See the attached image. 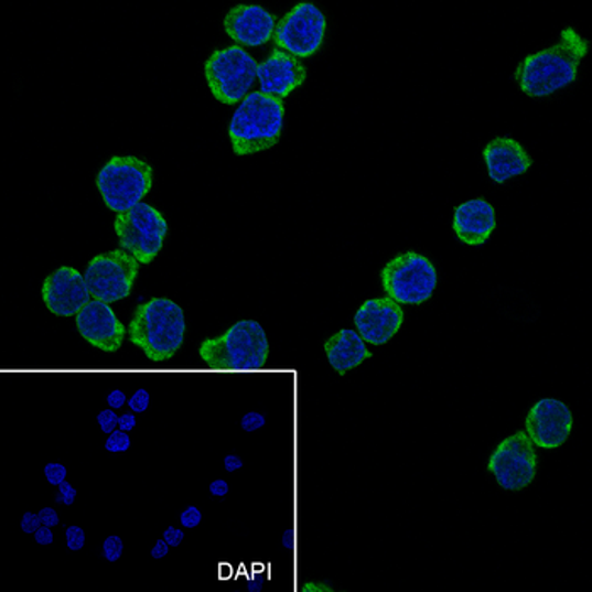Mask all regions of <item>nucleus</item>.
Returning a JSON list of instances; mask_svg holds the SVG:
<instances>
[{
  "label": "nucleus",
  "mask_w": 592,
  "mask_h": 592,
  "mask_svg": "<svg viewBox=\"0 0 592 592\" xmlns=\"http://www.w3.org/2000/svg\"><path fill=\"white\" fill-rule=\"evenodd\" d=\"M204 520V515H202L201 508L196 506H186L182 513H180V525L186 530H193V528L198 527Z\"/></svg>",
  "instance_id": "27"
},
{
  "label": "nucleus",
  "mask_w": 592,
  "mask_h": 592,
  "mask_svg": "<svg viewBox=\"0 0 592 592\" xmlns=\"http://www.w3.org/2000/svg\"><path fill=\"white\" fill-rule=\"evenodd\" d=\"M243 467L244 461L239 455L227 454L226 458H224V469H226L227 473H237V471Z\"/></svg>",
  "instance_id": "37"
},
{
  "label": "nucleus",
  "mask_w": 592,
  "mask_h": 592,
  "mask_svg": "<svg viewBox=\"0 0 592 592\" xmlns=\"http://www.w3.org/2000/svg\"><path fill=\"white\" fill-rule=\"evenodd\" d=\"M41 525L43 524H41V518L37 513L28 512L21 516V530L24 531V534H36V531L40 530Z\"/></svg>",
  "instance_id": "30"
},
{
  "label": "nucleus",
  "mask_w": 592,
  "mask_h": 592,
  "mask_svg": "<svg viewBox=\"0 0 592 592\" xmlns=\"http://www.w3.org/2000/svg\"><path fill=\"white\" fill-rule=\"evenodd\" d=\"M97 423L103 433L110 435V433L119 429V415L112 408H106V410L98 411Z\"/></svg>",
  "instance_id": "25"
},
{
  "label": "nucleus",
  "mask_w": 592,
  "mask_h": 592,
  "mask_svg": "<svg viewBox=\"0 0 592 592\" xmlns=\"http://www.w3.org/2000/svg\"><path fill=\"white\" fill-rule=\"evenodd\" d=\"M259 63L244 47L215 50L205 62V78L218 103L236 106L251 94Z\"/></svg>",
  "instance_id": "7"
},
{
  "label": "nucleus",
  "mask_w": 592,
  "mask_h": 592,
  "mask_svg": "<svg viewBox=\"0 0 592 592\" xmlns=\"http://www.w3.org/2000/svg\"><path fill=\"white\" fill-rule=\"evenodd\" d=\"M41 297L47 312L62 319L77 316L92 302L85 275L72 266H62L53 271L44 280Z\"/></svg>",
  "instance_id": "13"
},
{
  "label": "nucleus",
  "mask_w": 592,
  "mask_h": 592,
  "mask_svg": "<svg viewBox=\"0 0 592 592\" xmlns=\"http://www.w3.org/2000/svg\"><path fill=\"white\" fill-rule=\"evenodd\" d=\"M65 543L66 549L72 550V552L84 550L85 543H87V534H85L84 528L77 527V525L66 528Z\"/></svg>",
  "instance_id": "23"
},
{
  "label": "nucleus",
  "mask_w": 592,
  "mask_h": 592,
  "mask_svg": "<svg viewBox=\"0 0 592 592\" xmlns=\"http://www.w3.org/2000/svg\"><path fill=\"white\" fill-rule=\"evenodd\" d=\"M487 471L503 489H527L538 471L537 451L527 433L516 432L502 440L487 461Z\"/></svg>",
  "instance_id": "11"
},
{
  "label": "nucleus",
  "mask_w": 592,
  "mask_h": 592,
  "mask_svg": "<svg viewBox=\"0 0 592 592\" xmlns=\"http://www.w3.org/2000/svg\"><path fill=\"white\" fill-rule=\"evenodd\" d=\"M151 405V397L150 392L146 391V389H138V391L132 395L131 398H129L128 407L131 408V411H134L136 415L138 413H144V411H148V408H150Z\"/></svg>",
  "instance_id": "28"
},
{
  "label": "nucleus",
  "mask_w": 592,
  "mask_h": 592,
  "mask_svg": "<svg viewBox=\"0 0 592 592\" xmlns=\"http://www.w3.org/2000/svg\"><path fill=\"white\" fill-rule=\"evenodd\" d=\"M306 80V68L297 56L273 50L265 62L258 65V82L262 94L287 98Z\"/></svg>",
  "instance_id": "17"
},
{
  "label": "nucleus",
  "mask_w": 592,
  "mask_h": 592,
  "mask_svg": "<svg viewBox=\"0 0 592 592\" xmlns=\"http://www.w3.org/2000/svg\"><path fill=\"white\" fill-rule=\"evenodd\" d=\"M265 426L266 417L261 411H249L240 420V429L246 433L259 432V430L265 429Z\"/></svg>",
  "instance_id": "26"
},
{
  "label": "nucleus",
  "mask_w": 592,
  "mask_h": 592,
  "mask_svg": "<svg viewBox=\"0 0 592 592\" xmlns=\"http://www.w3.org/2000/svg\"><path fill=\"white\" fill-rule=\"evenodd\" d=\"M275 14L258 4H237L224 18V31L240 47H256L273 40Z\"/></svg>",
  "instance_id": "16"
},
{
  "label": "nucleus",
  "mask_w": 592,
  "mask_h": 592,
  "mask_svg": "<svg viewBox=\"0 0 592 592\" xmlns=\"http://www.w3.org/2000/svg\"><path fill=\"white\" fill-rule=\"evenodd\" d=\"M138 426V418H136L134 411H128V413H122L119 417V430L122 432H132Z\"/></svg>",
  "instance_id": "36"
},
{
  "label": "nucleus",
  "mask_w": 592,
  "mask_h": 592,
  "mask_svg": "<svg viewBox=\"0 0 592 592\" xmlns=\"http://www.w3.org/2000/svg\"><path fill=\"white\" fill-rule=\"evenodd\" d=\"M327 18L313 2L294 6L277 24L275 44L297 58H310L324 46Z\"/></svg>",
  "instance_id": "9"
},
{
  "label": "nucleus",
  "mask_w": 592,
  "mask_h": 592,
  "mask_svg": "<svg viewBox=\"0 0 592 592\" xmlns=\"http://www.w3.org/2000/svg\"><path fill=\"white\" fill-rule=\"evenodd\" d=\"M528 439L540 449L562 448L574 429L571 408L556 398H541L525 418Z\"/></svg>",
  "instance_id": "12"
},
{
  "label": "nucleus",
  "mask_w": 592,
  "mask_h": 592,
  "mask_svg": "<svg viewBox=\"0 0 592 592\" xmlns=\"http://www.w3.org/2000/svg\"><path fill=\"white\" fill-rule=\"evenodd\" d=\"M170 549L171 547L168 546L163 538H161V540L154 541L153 547H151V557H153L154 560L164 559V557L170 553Z\"/></svg>",
  "instance_id": "38"
},
{
  "label": "nucleus",
  "mask_w": 592,
  "mask_h": 592,
  "mask_svg": "<svg viewBox=\"0 0 592 592\" xmlns=\"http://www.w3.org/2000/svg\"><path fill=\"white\" fill-rule=\"evenodd\" d=\"M125 553V540L119 535H110L104 540L103 543V557L107 562L114 563L120 560Z\"/></svg>",
  "instance_id": "22"
},
{
  "label": "nucleus",
  "mask_w": 592,
  "mask_h": 592,
  "mask_svg": "<svg viewBox=\"0 0 592 592\" xmlns=\"http://www.w3.org/2000/svg\"><path fill=\"white\" fill-rule=\"evenodd\" d=\"M138 277V259L120 249L95 256L85 269V281L92 297L109 305L128 299Z\"/></svg>",
  "instance_id": "10"
},
{
  "label": "nucleus",
  "mask_w": 592,
  "mask_h": 592,
  "mask_svg": "<svg viewBox=\"0 0 592 592\" xmlns=\"http://www.w3.org/2000/svg\"><path fill=\"white\" fill-rule=\"evenodd\" d=\"M589 41L574 28H563L559 43L528 55L516 66L515 80L528 97H549L578 80Z\"/></svg>",
  "instance_id": "1"
},
{
  "label": "nucleus",
  "mask_w": 592,
  "mask_h": 592,
  "mask_svg": "<svg viewBox=\"0 0 592 592\" xmlns=\"http://www.w3.org/2000/svg\"><path fill=\"white\" fill-rule=\"evenodd\" d=\"M381 283L386 297L400 305H422L435 293L439 273L429 258L407 251L386 262Z\"/></svg>",
  "instance_id": "6"
},
{
  "label": "nucleus",
  "mask_w": 592,
  "mask_h": 592,
  "mask_svg": "<svg viewBox=\"0 0 592 592\" xmlns=\"http://www.w3.org/2000/svg\"><path fill=\"white\" fill-rule=\"evenodd\" d=\"M284 104L273 95L251 92L233 114L230 146L236 157H251L271 150L284 131Z\"/></svg>",
  "instance_id": "3"
},
{
  "label": "nucleus",
  "mask_w": 592,
  "mask_h": 592,
  "mask_svg": "<svg viewBox=\"0 0 592 592\" xmlns=\"http://www.w3.org/2000/svg\"><path fill=\"white\" fill-rule=\"evenodd\" d=\"M34 540H36L37 546H52L53 541H55L53 528L44 527V525H41L40 530L34 534Z\"/></svg>",
  "instance_id": "35"
},
{
  "label": "nucleus",
  "mask_w": 592,
  "mask_h": 592,
  "mask_svg": "<svg viewBox=\"0 0 592 592\" xmlns=\"http://www.w3.org/2000/svg\"><path fill=\"white\" fill-rule=\"evenodd\" d=\"M208 493L214 498H226L229 495V483L224 480L212 481L211 486H208Z\"/></svg>",
  "instance_id": "34"
},
{
  "label": "nucleus",
  "mask_w": 592,
  "mask_h": 592,
  "mask_svg": "<svg viewBox=\"0 0 592 592\" xmlns=\"http://www.w3.org/2000/svg\"><path fill=\"white\" fill-rule=\"evenodd\" d=\"M107 405H109V408H112V410H120V408L128 407V397H126L125 391H120V389H114V391H110L109 395H107L106 398Z\"/></svg>",
  "instance_id": "33"
},
{
  "label": "nucleus",
  "mask_w": 592,
  "mask_h": 592,
  "mask_svg": "<svg viewBox=\"0 0 592 592\" xmlns=\"http://www.w3.org/2000/svg\"><path fill=\"white\" fill-rule=\"evenodd\" d=\"M198 356L218 373L259 372L268 363V335L256 320H240L218 337L202 342Z\"/></svg>",
  "instance_id": "4"
},
{
  "label": "nucleus",
  "mask_w": 592,
  "mask_h": 592,
  "mask_svg": "<svg viewBox=\"0 0 592 592\" xmlns=\"http://www.w3.org/2000/svg\"><path fill=\"white\" fill-rule=\"evenodd\" d=\"M78 491L73 487L72 483L65 481V483L60 484L58 493H56V503L63 506H72L77 502Z\"/></svg>",
  "instance_id": "29"
},
{
  "label": "nucleus",
  "mask_w": 592,
  "mask_h": 592,
  "mask_svg": "<svg viewBox=\"0 0 592 592\" xmlns=\"http://www.w3.org/2000/svg\"><path fill=\"white\" fill-rule=\"evenodd\" d=\"M185 312L170 299L141 303L129 324V338L153 363L173 359L185 342Z\"/></svg>",
  "instance_id": "2"
},
{
  "label": "nucleus",
  "mask_w": 592,
  "mask_h": 592,
  "mask_svg": "<svg viewBox=\"0 0 592 592\" xmlns=\"http://www.w3.org/2000/svg\"><path fill=\"white\" fill-rule=\"evenodd\" d=\"M168 220L158 208L142 204L117 214L114 222L117 239L139 265H150L163 249L168 236Z\"/></svg>",
  "instance_id": "8"
},
{
  "label": "nucleus",
  "mask_w": 592,
  "mask_h": 592,
  "mask_svg": "<svg viewBox=\"0 0 592 592\" xmlns=\"http://www.w3.org/2000/svg\"><path fill=\"white\" fill-rule=\"evenodd\" d=\"M452 229L461 243L483 246L496 229V211L486 198H471L458 205Z\"/></svg>",
  "instance_id": "19"
},
{
  "label": "nucleus",
  "mask_w": 592,
  "mask_h": 592,
  "mask_svg": "<svg viewBox=\"0 0 592 592\" xmlns=\"http://www.w3.org/2000/svg\"><path fill=\"white\" fill-rule=\"evenodd\" d=\"M44 480L47 481V484L58 487L60 484L65 483L66 476H68V469L65 465L60 464V462H47L44 465Z\"/></svg>",
  "instance_id": "24"
},
{
  "label": "nucleus",
  "mask_w": 592,
  "mask_h": 592,
  "mask_svg": "<svg viewBox=\"0 0 592 592\" xmlns=\"http://www.w3.org/2000/svg\"><path fill=\"white\" fill-rule=\"evenodd\" d=\"M131 437H129V433L117 429L116 432L107 435L106 451L114 455L126 454V452L131 449Z\"/></svg>",
  "instance_id": "21"
},
{
  "label": "nucleus",
  "mask_w": 592,
  "mask_h": 592,
  "mask_svg": "<svg viewBox=\"0 0 592 592\" xmlns=\"http://www.w3.org/2000/svg\"><path fill=\"white\" fill-rule=\"evenodd\" d=\"M163 540L166 541L171 549H175V547L182 546L183 540H185V531L179 527L164 528Z\"/></svg>",
  "instance_id": "31"
},
{
  "label": "nucleus",
  "mask_w": 592,
  "mask_h": 592,
  "mask_svg": "<svg viewBox=\"0 0 592 592\" xmlns=\"http://www.w3.org/2000/svg\"><path fill=\"white\" fill-rule=\"evenodd\" d=\"M405 312L400 303L388 299L366 300L354 315L357 334L366 344L385 345L403 327Z\"/></svg>",
  "instance_id": "15"
},
{
  "label": "nucleus",
  "mask_w": 592,
  "mask_h": 592,
  "mask_svg": "<svg viewBox=\"0 0 592 592\" xmlns=\"http://www.w3.org/2000/svg\"><path fill=\"white\" fill-rule=\"evenodd\" d=\"M153 168L134 157H114L100 168L97 189L104 204L116 214L142 204L153 189Z\"/></svg>",
  "instance_id": "5"
},
{
  "label": "nucleus",
  "mask_w": 592,
  "mask_h": 592,
  "mask_svg": "<svg viewBox=\"0 0 592 592\" xmlns=\"http://www.w3.org/2000/svg\"><path fill=\"white\" fill-rule=\"evenodd\" d=\"M77 331L95 349L116 354L126 341L125 325L120 324L109 303L92 300L77 315Z\"/></svg>",
  "instance_id": "14"
},
{
  "label": "nucleus",
  "mask_w": 592,
  "mask_h": 592,
  "mask_svg": "<svg viewBox=\"0 0 592 592\" xmlns=\"http://www.w3.org/2000/svg\"><path fill=\"white\" fill-rule=\"evenodd\" d=\"M483 158L487 176L495 183H506L516 176L524 175L534 164L524 146L516 139L505 138V136L487 142L484 146Z\"/></svg>",
  "instance_id": "18"
},
{
  "label": "nucleus",
  "mask_w": 592,
  "mask_h": 592,
  "mask_svg": "<svg viewBox=\"0 0 592 592\" xmlns=\"http://www.w3.org/2000/svg\"><path fill=\"white\" fill-rule=\"evenodd\" d=\"M37 515H40L41 524H43L44 527L55 528L58 527L60 521H62L60 520L58 512H56L55 508H52V506H44Z\"/></svg>",
  "instance_id": "32"
},
{
  "label": "nucleus",
  "mask_w": 592,
  "mask_h": 592,
  "mask_svg": "<svg viewBox=\"0 0 592 592\" xmlns=\"http://www.w3.org/2000/svg\"><path fill=\"white\" fill-rule=\"evenodd\" d=\"M324 351L327 354L329 364L338 376L347 375L373 357L363 337L351 329H342L332 334L324 342Z\"/></svg>",
  "instance_id": "20"
},
{
  "label": "nucleus",
  "mask_w": 592,
  "mask_h": 592,
  "mask_svg": "<svg viewBox=\"0 0 592 592\" xmlns=\"http://www.w3.org/2000/svg\"><path fill=\"white\" fill-rule=\"evenodd\" d=\"M306 589H309V591H334V588H332V585L313 584V582H310V584L306 585Z\"/></svg>",
  "instance_id": "39"
}]
</instances>
